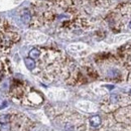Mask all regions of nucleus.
I'll return each mask as SVG.
<instances>
[{
  "label": "nucleus",
  "instance_id": "obj_2",
  "mask_svg": "<svg viewBox=\"0 0 131 131\" xmlns=\"http://www.w3.org/2000/svg\"><path fill=\"white\" fill-rule=\"evenodd\" d=\"M29 119L19 113L0 114V131H28Z\"/></svg>",
  "mask_w": 131,
  "mask_h": 131
},
{
  "label": "nucleus",
  "instance_id": "obj_6",
  "mask_svg": "<svg viewBox=\"0 0 131 131\" xmlns=\"http://www.w3.org/2000/svg\"><path fill=\"white\" fill-rule=\"evenodd\" d=\"M39 56H40V49H37V48H33L28 52V58H30L32 60H37L39 58Z\"/></svg>",
  "mask_w": 131,
  "mask_h": 131
},
{
  "label": "nucleus",
  "instance_id": "obj_3",
  "mask_svg": "<svg viewBox=\"0 0 131 131\" xmlns=\"http://www.w3.org/2000/svg\"><path fill=\"white\" fill-rule=\"evenodd\" d=\"M9 74V65L6 59L0 58V82Z\"/></svg>",
  "mask_w": 131,
  "mask_h": 131
},
{
  "label": "nucleus",
  "instance_id": "obj_1",
  "mask_svg": "<svg viewBox=\"0 0 131 131\" xmlns=\"http://www.w3.org/2000/svg\"><path fill=\"white\" fill-rule=\"evenodd\" d=\"M27 90L28 88L24 83L14 80L10 86L9 94H10L11 99L17 101L20 104L29 105V106L40 104L42 101V97L38 93H35L34 91L28 92Z\"/></svg>",
  "mask_w": 131,
  "mask_h": 131
},
{
  "label": "nucleus",
  "instance_id": "obj_7",
  "mask_svg": "<svg viewBox=\"0 0 131 131\" xmlns=\"http://www.w3.org/2000/svg\"><path fill=\"white\" fill-rule=\"evenodd\" d=\"M21 20L23 23L27 24L31 21V14L28 12V11H24L22 14H21Z\"/></svg>",
  "mask_w": 131,
  "mask_h": 131
},
{
  "label": "nucleus",
  "instance_id": "obj_4",
  "mask_svg": "<svg viewBox=\"0 0 131 131\" xmlns=\"http://www.w3.org/2000/svg\"><path fill=\"white\" fill-rule=\"evenodd\" d=\"M89 124L93 128H98L99 126L102 124V118L100 116H98V115L92 116V117L89 118Z\"/></svg>",
  "mask_w": 131,
  "mask_h": 131
},
{
  "label": "nucleus",
  "instance_id": "obj_8",
  "mask_svg": "<svg viewBox=\"0 0 131 131\" xmlns=\"http://www.w3.org/2000/svg\"><path fill=\"white\" fill-rule=\"evenodd\" d=\"M129 26H130V28H131V20H130V22H129Z\"/></svg>",
  "mask_w": 131,
  "mask_h": 131
},
{
  "label": "nucleus",
  "instance_id": "obj_5",
  "mask_svg": "<svg viewBox=\"0 0 131 131\" xmlns=\"http://www.w3.org/2000/svg\"><path fill=\"white\" fill-rule=\"evenodd\" d=\"M24 64L26 66V68L29 70V71H33L35 68H36V63L35 61L30 59V58H25L24 59Z\"/></svg>",
  "mask_w": 131,
  "mask_h": 131
}]
</instances>
